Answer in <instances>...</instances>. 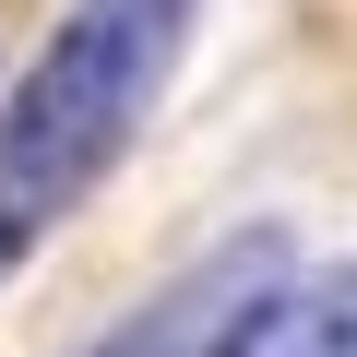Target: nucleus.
<instances>
[{
	"label": "nucleus",
	"instance_id": "obj_2",
	"mask_svg": "<svg viewBox=\"0 0 357 357\" xmlns=\"http://www.w3.org/2000/svg\"><path fill=\"white\" fill-rule=\"evenodd\" d=\"M286 298H298V238H286V227H250V238L203 250L178 286H155V298H143L107 345H84V357H262L274 321H286Z\"/></svg>",
	"mask_w": 357,
	"mask_h": 357
},
{
	"label": "nucleus",
	"instance_id": "obj_3",
	"mask_svg": "<svg viewBox=\"0 0 357 357\" xmlns=\"http://www.w3.org/2000/svg\"><path fill=\"white\" fill-rule=\"evenodd\" d=\"M262 357H357V262H345V274H321V286H298Z\"/></svg>",
	"mask_w": 357,
	"mask_h": 357
},
{
	"label": "nucleus",
	"instance_id": "obj_1",
	"mask_svg": "<svg viewBox=\"0 0 357 357\" xmlns=\"http://www.w3.org/2000/svg\"><path fill=\"white\" fill-rule=\"evenodd\" d=\"M191 36H203V0H72L48 24L24 84L0 96V286L107 191V167L167 107Z\"/></svg>",
	"mask_w": 357,
	"mask_h": 357
}]
</instances>
